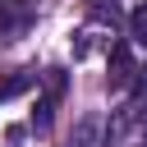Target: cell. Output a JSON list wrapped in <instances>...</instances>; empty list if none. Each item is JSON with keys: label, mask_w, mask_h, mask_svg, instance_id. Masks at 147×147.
Returning <instances> with one entry per match:
<instances>
[{"label": "cell", "mask_w": 147, "mask_h": 147, "mask_svg": "<svg viewBox=\"0 0 147 147\" xmlns=\"http://www.w3.org/2000/svg\"><path fill=\"white\" fill-rule=\"evenodd\" d=\"M133 74H138L133 51H129L124 41H115V46H110V87H129V83H133Z\"/></svg>", "instance_id": "1"}, {"label": "cell", "mask_w": 147, "mask_h": 147, "mask_svg": "<svg viewBox=\"0 0 147 147\" xmlns=\"http://www.w3.org/2000/svg\"><path fill=\"white\" fill-rule=\"evenodd\" d=\"M129 87H133V92H138V96H142V101H147V69H138V74H133V83H129Z\"/></svg>", "instance_id": "6"}, {"label": "cell", "mask_w": 147, "mask_h": 147, "mask_svg": "<svg viewBox=\"0 0 147 147\" xmlns=\"http://www.w3.org/2000/svg\"><path fill=\"white\" fill-rule=\"evenodd\" d=\"M5 5H9V9H18V14H28V9H32V0H5Z\"/></svg>", "instance_id": "7"}, {"label": "cell", "mask_w": 147, "mask_h": 147, "mask_svg": "<svg viewBox=\"0 0 147 147\" xmlns=\"http://www.w3.org/2000/svg\"><path fill=\"white\" fill-rule=\"evenodd\" d=\"M129 37H133L138 46H147V5H138V9L129 14Z\"/></svg>", "instance_id": "5"}, {"label": "cell", "mask_w": 147, "mask_h": 147, "mask_svg": "<svg viewBox=\"0 0 147 147\" xmlns=\"http://www.w3.org/2000/svg\"><path fill=\"white\" fill-rule=\"evenodd\" d=\"M87 14H92V23H101L106 32H115V23L124 18L119 0H87Z\"/></svg>", "instance_id": "2"}, {"label": "cell", "mask_w": 147, "mask_h": 147, "mask_svg": "<svg viewBox=\"0 0 147 147\" xmlns=\"http://www.w3.org/2000/svg\"><path fill=\"white\" fill-rule=\"evenodd\" d=\"M41 83H46V106H60V96H64V69H46L41 74Z\"/></svg>", "instance_id": "3"}, {"label": "cell", "mask_w": 147, "mask_h": 147, "mask_svg": "<svg viewBox=\"0 0 147 147\" xmlns=\"http://www.w3.org/2000/svg\"><path fill=\"white\" fill-rule=\"evenodd\" d=\"M28 87H32V74H9V78H0V101L18 96V92H28Z\"/></svg>", "instance_id": "4"}]
</instances>
